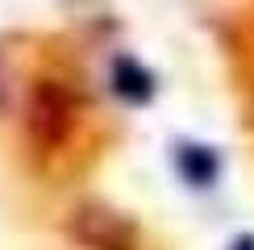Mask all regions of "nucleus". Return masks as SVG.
Here are the masks:
<instances>
[{"label":"nucleus","instance_id":"1","mask_svg":"<svg viewBox=\"0 0 254 250\" xmlns=\"http://www.w3.org/2000/svg\"><path fill=\"white\" fill-rule=\"evenodd\" d=\"M175 163H179V175H184L192 188L213 184V175H217V159L204 150V146H179V150H175Z\"/></svg>","mask_w":254,"mask_h":250},{"label":"nucleus","instance_id":"2","mask_svg":"<svg viewBox=\"0 0 254 250\" xmlns=\"http://www.w3.org/2000/svg\"><path fill=\"white\" fill-rule=\"evenodd\" d=\"M113 75H117V92L129 100H150V75H146L142 67H137L133 59H117V67H113Z\"/></svg>","mask_w":254,"mask_h":250}]
</instances>
